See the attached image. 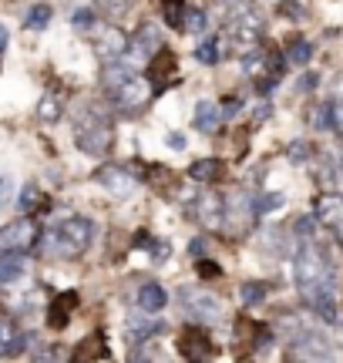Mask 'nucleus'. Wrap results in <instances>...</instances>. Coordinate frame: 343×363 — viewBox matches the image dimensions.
Instances as JSON below:
<instances>
[{
	"label": "nucleus",
	"mask_w": 343,
	"mask_h": 363,
	"mask_svg": "<svg viewBox=\"0 0 343 363\" xmlns=\"http://www.w3.org/2000/svg\"><path fill=\"white\" fill-rule=\"evenodd\" d=\"M101 88H105V94L111 98V104L118 108L121 115H135V111H142L148 104V94H152V88H148L145 78H138L132 67L125 65H111L105 67V74H101Z\"/></svg>",
	"instance_id": "nucleus-1"
},
{
	"label": "nucleus",
	"mask_w": 343,
	"mask_h": 363,
	"mask_svg": "<svg viewBox=\"0 0 343 363\" xmlns=\"http://www.w3.org/2000/svg\"><path fill=\"white\" fill-rule=\"evenodd\" d=\"M94 242V222L88 216H71L64 219L57 229L51 233V252L54 256H64V259H78L84 256Z\"/></svg>",
	"instance_id": "nucleus-2"
},
{
	"label": "nucleus",
	"mask_w": 343,
	"mask_h": 363,
	"mask_svg": "<svg viewBox=\"0 0 343 363\" xmlns=\"http://www.w3.org/2000/svg\"><path fill=\"white\" fill-rule=\"evenodd\" d=\"M293 279H296V286L303 289V286L333 279V269H330V262H327V256H323L317 246H303L296 252V262H293Z\"/></svg>",
	"instance_id": "nucleus-3"
},
{
	"label": "nucleus",
	"mask_w": 343,
	"mask_h": 363,
	"mask_svg": "<svg viewBox=\"0 0 343 363\" xmlns=\"http://www.w3.org/2000/svg\"><path fill=\"white\" fill-rule=\"evenodd\" d=\"M111 138H115V131H111V125H108L105 118H98L94 111L88 118H78V135H74V142H78V148L84 155H105Z\"/></svg>",
	"instance_id": "nucleus-4"
},
{
	"label": "nucleus",
	"mask_w": 343,
	"mask_h": 363,
	"mask_svg": "<svg viewBox=\"0 0 343 363\" xmlns=\"http://www.w3.org/2000/svg\"><path fill=\"white\" fill-rule=\"evenodd\" d=\"M229 34H232L236 44H242V48L249 51L252 44L263 38V17H259V11L242 0V11H236L229 17Z\"/></svg>",
	"instance_id": "nucleus-5"
},
{
	"label": "nucleus",
	"mask_w": 343,
	"mask_h": 363,
	"mask_svg": "<svg viewBox=\"0 0 343 363\" xmlns=\"http://www.w3.org/2000/svg\"><path fill=\"white\" fill-rule=\"evenodd\" d=\"M38 246V225L30 219H13L0 229V252H27Z\"/></svg>",
	"instance_id": "nucleus-6"
},
{
	"label": "nucleus",
	"mask_w": 343,
	"mask_h": 363,
	"mask_svg": "<svg viewBox=\"0 0 343 363\" xmlns=\"http://www.w3.org/2000/svg\"><path fill=\"white\" fill-rule=\"evenodd\" d=\"M192 219H196L202 229H209V233L223 229L225 225V199L219 192H202L196 202H192Z\"/></svg>",
	"instance_id": "nucleus-7"
},
{
	"label": "nucleus",
	"mask_w": 343,
	"mask_h": 363,
	"mask_svg": "<svg viewBox=\"0 0 343 363\" xmlns=\"http://www.w3.org/2000/svg\"><path fill=\"white\" fill-rule=\"evenodd\" d=\"M98 185L105 189L111 199H128V195L135 192V185H138V179H135L132 172H125L121 165H105V169H98Z\"/></svg>",
	"instance_id": "nucleus-8"
},
{
	"label": "nucleus",
	"mask_w": 343,
	"mask_h": 363,
	"mask_svg": "<svg viewBox=\"0 0 343 363\" xmlns=\"http://www.w3.org/2000/svg\"><path fill=\"white\" fill-rule=\"evenodd\" d=\"M179 350H182V357H189V360H209L212 353H215V347H212V340L206 330L189 326L182 333V340H179Z\"/></svg>",
	"instance_id": "nucleus-9"
},
{
	"label": "nucleus",
	"mask_w": 343,
	"mask_h": 363,
	"mask_svg": "<svg viewBox=\"0 0 343 363\" xmlns=\"http://www.w3.org/2000/svg\"><path fill=\"white\" fill-rule=\"evenodd\" d=\"M162 48H165V44H162V34L155 30V24H145L132 40H128V51H132L135 61H152Z\"/></svg>",
	"instance_id": "nucleus-10"
},
{
	"label": "nucleus",
	"mask_w": 343,
	"mask_h": 363,
	"mask_svg": "<svg viewBox=\"0 0 343 363\" xmlns=\"http://www.w3.org/2000/svg\"><path fill=\"white\" fill-rule=\"evenodd\" d=\"M182 303L189 306V313H192L196 320H206V323H212V320L223 316V303L215 296H209V293H189V289H185Z\"/></svg>",
	"instance_id": "nucleus-11"
},
{
	"label": "nucleus",
	"mask_w": 343,
	"mask_h": 363,
	"mask_svg": "<svg viewBox=\"0 0 343 363\" xmlns=\"http://www.w3.org/2000/svg\"><path fill=\"white\" fill-rule=\"evenodd\" d=\"M94 48H98L101 57L118 61L121 54L128 51V38H125V30H118V27H101V30H98V40H94Z\"/></svg>",
	"instance_id": "nucleus-12"
},
{
	"label": "nucleus",
	"mask_w": 343,
	"mask_h": 363,
	"mask_svg": "<svg viewBox=\"0 0 343 363\" xmlns=\"http://www.w3.org/2000/svg\"><path fill=\"white\" fill-rule=\"evenodd\" d=\"M317 219L343 239V199L340 195H320L317 199Z\"/></svg>",
	"instance_id": "nucleus-13"
},
{
	"label": "nucleus",
	"mask_w": 343,
	"mask_h": 363,
	"mask_svg": "<svg viewBox=\"0 0 343 363\" xmlns=\"http://www.w3.org/2000/svg\"><path fill=\"white\" fill-rule=\"evenodd\" d=\"M74 306H78V293H74V289H67V293H61V296H54L47 323H51L54 330H64V326L71 323V310H74Z\"/></svg>",
	"instance_id": "nucleus-14"
},
{
	"label": "nucleus",
	"mask_w": 343,
	"mask_h": 363,
	"mask_svg": "<svg viewBox=\"0 0 343 363\" xmlns=\"http://www.w3.org/2000/svg\"><path fill=\"white\" fill-rule=\"evenodd\" d=\"M223 125V108L215 101H198L196 104V128L206 131V135H212V131Z\"/></svg>",
	"instance_id": "nucleus-15"
},
{
	"label": "nucleus",
	"mask_w": 343,
	"mask_h": 363,
	"mask_svg": "<svg viewBox=\"0 0 343 363\" xmlns=\"http://www.w3.org/2000/svg\"><path fill=\"white\" fill-rule=\"evenodd\" d=\"M169 303V293H165V286L159 283H145L138 289V306L145 313H162V306Z\"/></svg>",
	"instance_id": "nucleus-16"
},
{
	"label": "nucleus",
	"mask_w": 343,
	"mask_h": 363,
	"mask_svg": "<svg viewBox=\"0 0 343 363\" xmlns=\"http://www.w3.org/2000/svg\"><path fill=\"white\" fill-rule=\"evenodd\" d=\"M189 179L198 182V185H209V182L223 179V162H215V158H198L189 165Z\"/></svg>",
	"instance_id": "nucleus-17"
},
{
	"label": "nucleus",
	"mask_w": 343,
	"mask_h": 363,
	"mask_svg": "<svg viewBox=\"0 0 343 363\" xmlns=\"http://www.w3.org/2000/svg\"><path fill=\"white\" fill-rule=\"evenodd\" d=\"M30 340L34 337H21L7 320H0V357H13V353H21Z\"/></svg>",
	"instance_id": "nucleus-18"
},
{
	"label": "nucleus",
	"mask_w": 343,
	"mask_h": 363,
	"mask_svg": "<svg viewBox=\"0 0 343 363\" xmlns=\"http://www.w3.org/2000/svg\"><path fill=\"white\" fill-rule=\"evenodd\" d=\"M162 330H165V323L148 320V316H132V320H128V340H132V343H145L148 337H155Z\"/></svg>",
	"instance_id": "nucleus-19"
},
{
	"label": "nucleus",
	"mask_w": 343,
	"mask_h": 363,
	"mask_svg": "<svg viewBox=\"0 0 343 363\" xmlns=\"http://www.w3.org/2000/svg\"><path fill=\"white\" fill-rule=\"evenodd\" d=\"M24 252H0V283H17L24 276Z\"/></svg>",
	"instance_id": "nucleus-20"
},
{
	"label": "nucleus",
	"mask_w": 343,
	"mask_h": 363,
	"mask_svg": "<svg viewBox=\"0 0 343 363\" xmlns=\"http://www.w3.org/2000/svg\"><path fill=\"white\" fill-rule=\"evenodd\" d=\"M310 128H317V131H327L333 128V104L330 101H317L313 108H310Z\"/></svg>",
	"instance_id": "nucleus-21"
},
{
	"label": "nucleus",
	"mask_w": 343,
	"mask_h": 363,
	"mask_svg": "<svg viewBox=\"0 0 343 363\" xmlns=\"http://www.w3.org/2000/svg\"><path fill=\"white\" fill-rule=\"evenodd\" d=\"M185 11H189L185 0H162V21L169 27H175V30L185 24Z\"/></svg>",
	"instance_id": "nucleus-22"
},
{
	"label": "nucleus",
	"mask_w": 343,
	"mask_h": 363,
	"mask_svg": "<svg viewBox=\"0 0 343 363\" xmlns=\"http://www.w3.org/2000/svg\"><path fill=\"white\" fill-rule=\"evenodd\" d=\"M266 293H269V286L259 283V279H249V283L239 286V299H242V306H256V303H263Z\"/></svg>",
	"instance_id": "nucleus-23"
},
{
	"label": "nucleus",
	"mask_w": 343,
	"mask_h": 363,
	"mask_svg": "<svg viewBox=\"0 0 343 363\" xmlns=\"http://www.w3.org/2000/svg\"><path fill=\"white\" fill-rule=\"evenodd\" d=\"M21 206H24L27 212H44V208H47V199H44V192H40V185L27 182L24 192H21Z\"/></svg>",
	"instance_id": "nucleus-24"
},
{
	"label": "nucleus",
	"mask_w": 343,
	"mask_h": 363,
	"mask_svg": "<svg viewBox=\"0 0 343 363\" xmlns=\"http://www.w3.org/2000/svg\"><path fill=\"white\" fill-rule=\"evenodd\" d=\"M51 17H54L51 4H34V7L27 11V27H30V30H44V27L51 24Z\"/></svg>",
	"instance_id": "nucleus-25"
},
{
	"label": "nucleus",
	"mask_w": 343,
	"mask_h": 363,
	"mask_svg": "<svg viewBox=\"0 0 343 363\" xmlns=\"http://www.w3.org/2000/svg\"><path fill=\"white\" fill-rule=\"evenodd\" d=\"M61 111H64V104H61V98H57V94H44V98H40V104H38L40 121H57V118H61Z\"/></svg>",
	"instance_id": "nucleus-26"
},
{
	"label": "nucleus",
	"mask_w": 343,
	"mask_h": 363,
	"mask_svg": "<svg viewBox=\"0 0 343 363\" xmlns=\"http://www.w3.org/2000/svg\"><path fill=\"white\" fill-rule=\"evenodd\" d=\"M196 61H202V65H219V61H223V44H219V40H202L196 48Z\"/></svg>",
	"instance_id": "nucleus-27"
},
{
	"label": "nucleus",
	"mask_w": 343,
	"mask_h": 363,
	"mask_svg": "<svg viewBox=\"0 0 343 363\" xmlns=\"http://www.w3.org/2000/svg\"><path fill=\"white\" fill-rule=\"evenodd\" d=\"M135 242H138L142 249H152V256H155V259H165V256L172 252L169 242H155V239H152L148 233H138V239H135Z\"/></svg>",
	"instance_id": "nucleus-28"
},
{
	"label": "nucleus",
	"mask_w": 343,
	"mask_h": 363,
	"mask_svg": "<svg viewBox=\"0 0 343 363\" xmlns=\"http://www.w3.org/2000/svg\"><path fill=\"white\" fill-rule=\"evenodd\" d=\"M286 57H290L293 65H306V61L313 57V48H310L306 40H293V44H290V51H286Z\"/></svg>",
	"instance_id": "nucleus-29"
},
{
	"label": "nucleus",
	"mask_w": 343,
	"mask_h": 363,
	"mask_svg": "<svg viewBox=\"0 0 343 363\" xmlns=\"http://www.w3.org/2000/svg\"><path fill=\"white\" fill-rule=\"evenodd\" d=\"M71 24L78 27V30H91L94 27V11L91 7H78V11L71 13Z\"/></svg>",
	"instance_id": "nucleus-30"
},
{
	"label": "nucleus",
	"mask_w": 343,
	"mask_h": 363,
	"mask_svg": "<svg viewBox=\"0 0 343 363\" xmlns=\"http://www.w3.org/2000/svg\"><path fill=\"white\" fill-rule=\"evenodd\" d=\"M185 30H192V34H202L206 30V13L202 11H185Z\"/></svg>",
	"instance_id": "nucleus-31"
},
{
	"label": "nucleus",
	"mask_w": 343,
	"mask_h": 363,
	"mask_svg": "<svg viewBox=\"0 0 343 363\" xmlns=\"http://www.w3.org/2000/svg\"><path fill=\"white\" fill-rule=\"evenodd\" d=\"M78 357H81V360H94V357H108V350H101V337L94 333V337L88 340V347H84V350H78Z\"/></svg>",
	"instance_id": "nucleus-32"
},
{
	"label": "nucleus",
	"mask_w": 343,
	"mask_h": 363,
	"mask_svg": "<svg viewBox=\"0 0 343 363\" xmlns=\"http://www.w3.org/2000/svg\"><path fill=\"white\" fill-rule=\"evenodd\" d=\"M279 206H283V195H266V199L256 202V216H269V212H276Z\"/></svg>",
	"instance_id": "nucleus-33"
},
{
	"label": "nucleus",
	"mask_w": 343,
	"mask_h": 363,
	"mask_svg": "<svg viewBox=\"0 0 343 363\" xmlns=\"http://www.w3.org/2000/svg\"><path fill=\"white\" fill-rule=\"evenodd\" d=\"M310 158V145L306 142H293L290 145V162H306Z\"/></svg>",
	"instance_id": "nucleus-34"
},
{
	"label": "nucleus",
	"mask_w": 343,
	"mask_h": 363,
	"mask_svg": "<svg viewBox=\"0 0 343 363\" xmlns=\"http://www.w3.org/2000/svg\"><path fill=\"white\" fill-rule=\"evenodd\" d=\"M296 233H303V239H310L313 235V219H300L296 222Z\"/></svg>",
	"instance_id": "nucleus-35"
},
{
	"label": "nucleus",
	"mask_w": 343,
	"mask_h": 363,
	"mask_svg": "<svg viewBox=\"0 0 343 363\" xmlns=\"http://www.w3.org/2000/svg\"><path fill=\"white\" fill-rule=\"evenodd\" d=\"M198 272H202L206 279H212V276H219V266H212L209 259H202V266H198Z\"/></svg>",
	"instance_id": "nucleus-36"
},
{
	"label": "nucleus",
	"mask_w": 343,
	"mask_h": 363,
	"mask_svg": "<svg viewBox=\"0 0 343 363\" xmlns=\"http://www.w3.org/2000/svg\"><path fill=\"white\" fill-rule=\"evenodd\" d=\"M239 111V101L236 98H225V104H223V118H232Z\"/></svg>",
	"instance_id": "nucleus-37"
},
{
	"label": "nucleus",
	"mask_w": 343,
	"mask_h": 363,
	"mask_svg": "<svg viewBox=\"0 0 343 363\" xmlns=\"http://www.w3.org/2000/svg\"><path fill=\"white\" fill-rule=\"evenodd\" d=\"M333 128L343 131V101H340V104H333Z\"/></svg>",
	"instance_id": "nucleus-38"
},
{
	"label": "nucleus",
	"mask_w": 343,
	"mask_h": 363,
	"mask_svg": "<svg viewBox=\"0 0 343 363\" xmlns=\"http://www.w3.org/2000/svg\"><path fill=\"white\" fill-rule=\"evenodd\" d=\"M11 202V182L0 179V206H7Z\"/></svg>",
	"instance_id": "nucleus-39"
},
{
	"label": "nucleus",
	"mask_w": 343,
	"mask_h": 363,
	"mask_svg": "<svg viewBox=\"0 0 343 363\" xmlns=\"http://www.w3.org/2000/svg\"><path fill=\"white\" fill-rule=\"evenodd\" d=\"M101 7H108V11H121V7H128L132 0H98Z\"/></svg>",
	"instance_id": "nucleus-40"
},
{
	"label": "nucleus",
	"mask_w": 343,
	"mask_h": 363,
	"mask_svg": "<svg viewBox=\"0 0 343 363\" xmlns=\"http://www.w3.org/2000/svg\"><path fill=\"white\" fill-rule=\"evenodd\" d=\"M279 13H303V7L296 0H286V4H279Z\"/></svg>",
	"instance_id": "nucleus-41"
},
{
	"label": "nucleus",
	"mask_w": 343,
	"mask_h": 363,
	"mask_svg": "<svg viewBox=\"0 0 343 363\" xmlns=\"http://www.w3.org/2000/svg\"><path fill=\"white\" fill-rule=\"evenodd\" d=\"M4 51H7V27L0 24V57H4Z\"/></svg>",
	"instance_id": "nucleus-42"
},
{
	"label": "nucleus",
	"mask_w": 343,
	"mask_h": 363,
	"mask_svg": "<svg viewBox=\"0 0 343 363\" xmlns=\"http://www.w3.org/2000/svg\"><path fill=\"white\" fill-rule=\"evenodd\" d=\"M169 145H172V148H182V145H185V138H182V135H172V138H169Z\"/></svg>",
	"instance_id": "nucleus-43"
}]
</instances>
